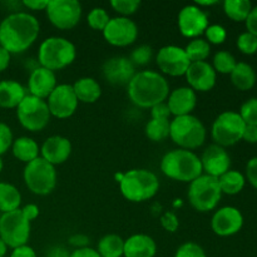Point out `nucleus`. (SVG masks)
Returning a JSON list of instances; mask_svg holds the SVG:
<instances>
[{"label":"nucleus","instance_id":"obj_1","mask_svg":"<svg viewBox=\"0 0 257 257\" xmlns=\"http://www.w3.org/2000/svg\"><path fill=\"white\" fill-rule=\"evenodd\" d=\"M40 24L34 15L15 12L0 23V45L10 54H19L29 49L39 37Z\"/></svg>","mask_w":257,"mask_h":257},{"label":"nucleus","instance_id":"obj_2","mask_svg":"<svg viewBox=\"0 0 257 257\" xmlns=\"http://www.w3.org/2000/svg\"><path fill=\"white\" fill-rule=\"evenodd\" d=\"M131 102L140 108H153L165 103L170 95L168 80L155 70H142L136 73L127 85Z\"/></svg>","mask_w":257,"mask_h":257},{"label":"nucleus","instance_id":"obj_3","mask_svg":"<svg viewBox=\"0 0 257 257\" xmlns=\"http://www.w3.org/2000/svg\"><path fill=\"white\" fill-rule=\"evenodd\" d=\"M161 171L166 177L178 182L191 183L203 175L201 160L195 152L188 150H172L161 160Z\"/></svg>","mask_w":257,"mask_h":257},{"label":"nucleus","instance_id":"obj_4","mask_svg":"<svg viewBox=\"0 0 257 257\" xmlns=\"http://www.w3.org/2000/svg\"><path fill=\"white\" fill-rule=\"evenodd\" d=\"M120 193L131 202H145L157 195L160 181L153 172L143 168L131 170L119 180Z\"/></svg>","mask_w":257,"mask_h":257},{"label":"nucleus","instance_id":"obj_5","mask_svg":"<svg viewBox=\"0 0 257 257\" xmlns=\"http://www.w3.org/2000/svg\"><path fill=\"white\" fill-rule=\"evenodd\" d=\"M77 57L75 45L70 40L62 37H49L44 39L38 50V60L40 67L52 72L64 69L72 64Z\"/></svg>","mask_w":257,"mask_h":257},{"label":"nucleus","instance_id":"obj_6","mask_svg":"<svg viewBox=\"0 0 257 257\" xmlns=\"http://www.w3.org/2000/svg\"><path fill=\"white\" fill-rule=\"evenodd\" d=\"M206 127L200 118L192 114L175 117L171 120L170 138L182 150L192 151L205 143Z\"/></svg>","mask_w":257,"mask_h":257},{"label":"nucleus","instance_id":"obj_7","mask_svg":"<svg viewBox=\"0 0 257 257\" xmlns=\"http://www.w3.org/2000/svg\"><path fill=\"white\" fill-rule=\"evenodd\" d=\"M187 197L190 205L198 212H208L217 207L222 192L218 178L208 175H201L188 186Z\"/></svg>","mask_w":257,"mask_h":257},{"label":"nucleus","instance_id":"obj_8","mask_svg":"<svg viewBox=\"0 0 257 257\" xmlns=\"http://www.w3.org/2000/svg\"><path fill=\"white\" fill-rule=\"evenodd\" d=\"M23 177L28 190L38 196L49 195L57 186L55 167L43 160L40 156L37 160L25 165Z\"/></svg>","mask_w":257,"mask_h":257},{"label":"nucleus","instance_id":"obj_9","mask_svg":"<svg viewBox=\"0 0 257 257\" xmlns=\"http://www.w3.org/2000/svg\"><path fill=\"white\" fill-rule=\"evenodd\" d=\"M245 127V122L240 117L238 112L226 110L218 114L213 122L211 128L212 140L215 141V145L223 148L230 147L242 140Z\"/></svg>","mask_w":257,"mask_h":257},{"label":"nucleus","instance_id":"obj_10","mask_svg":"<svg viewBox=\"0 0 257 257\" xmlns=\"http://www.w3.org/2000/svg\"><path fill=\"white\" fill-rule=\"evenodd\" d=\"M17 117L20 124L29 132H40L50 120L47 100L27 94L17 107Z\"/></svg>","mask_w":257,"mask_h":257},{"label":"nucleus","instance_id":"obj_11","mask_svg":"<svg viewBox=\"0 0 257 257\" xmlns=\"http://www.w3.org/2000/svg\"><path fill=\"white\" fill-rule=\"evenodd\" d=\"M30 237V222L22 210L3 213L0 217V238L10 248H17L28 243Z\"/></svg>","mask_w":257,"mask_h":257},{"label":"nucleus","instance_id":"obj_12","mask_svg":"<svg viewBox=\"0 0 257 257\" xmlns=\"http://www.w3.org/2000/svg\"><path fill=\"white\" fill-rule=\"evenodd\" d=\"M45 13L57 29L69 30L79 23L82 5L77 0H49Z\"/></svg>","mask_w":257,"mask_h":257},{"label":"nucleus","instance_id":"obj_13","mask_svg":"<svg viewBox=\"0 0 257 257\" xmlns=\"http://www.w3.org/2000/svg\"><path fill=\"white\" fill-rule=\"evenodd\" d=\"M102 33L108 44L123 48L133 44L137 40L138 27L130 18L115 17L108 22Z\"/></svg>","mask_w":257,"mask_h":257},{"label":"nucleus","instance_id":"obj_14","mask_svg":"<svg viewBox=\"0 0 257 257\" xmlns=\"http://www.w3.org/2000/svg\"><path fill=\"white\" fill-rule=\"evenodd\" d=\"M156 63L161 72L171 77L185 75L191 64L185 48L177 45H166L161 48L156 55Z\"/></svg>","mask_w":257,"mask_h":257},{"label":"nucleus","instance_id":"obj_15","mask_svg":"<svg viewBox=\"0 0 257 257\" xmlns=\"http://www.w3.org/2000/svg\"><path fill=\"white\" fill-rule=\"evenodd\" d=\"M78 103L79 102L70 84H58L47 98L50 115L59 119H67L72 117L77 110Z\"/></svg>","mask_w":257,"mask_h":257},{"label":"nucleus","instance_id":"obj_16","mask_svg":"<svg viewBox=\"0 0 257 257\" xmlns=\"http://www.w3.org/2000/svg\"><path fill=\"white\" fill-rule=\"evenodd\" d=\"M177 24L183 37L196 39L205 34L208 27V15L196 4L186 5L178 13Z\"/></svg>","mask_w":257,"mask_h":257},{"label":"nucleus","instance_id":"obj_17","mask_svg":"<svg viewBox=\"0 0 257 257\" xmlns=\"http://www.w3.org/2000/svg\"><path fill=\"white\" fill-rule=\"evenodd\" d=\"M243 226V216L238 208L225 206L216 211L211 220V227L221 237L236 235Z\"/></svg>","mask_w":257,"mask_h":257},{"label":"nucleus","instance_id":"obj_18","mask_svg":"<svg viewBox=\"0 0 257 257\" xmlns=\"http://www.w3.org/2000/svg\"><path fill=\"white\" fill-rule=\"evenodd\" d=\"M102 73L104 79L110 84L128 85L137 72L130 58L118 55L105 60L102 67Z\"/></svg>","mask_w":257,"mask_h":257},{"label":"nucleus","instance_id":"obj_19","mask_svg":"<svg viewBox=\"0 0 257 257\" xmlns=\"http://www.w3.org/2000/svg\"><path fill=\"white\" fill-rule=\"evenodd\" d=\"M188 87L195 92H208L216 85L217 73L208 62L191 63L185 74Z\"/></svg>","mask_w":257,"mask_h":257},{"label":"nucleus","instance_id":"obj_20","mask_svg":"<svg viewBox=\"0 0 257 257\" xmlns=\"http://www.w3.org/2000/svg\"><path fill=\"white\" fill-rule=\"evenodd\" d=\"M202 171L205 175L212 177H221L231 167V158L227 151L218 145H211L203 151L202 157H200Z\"/></svg>","mask_w":257,"mask_h":257},{"label":"nucleus","instance_id":"obj_21","mask_svg":"<svg viewBox=\"0 0 257 257\" xmlns=\"http://www.w3.org/2000/svg\"><path fill=\"white\" fill-rule=\"evenodd\" d=\"M72 155V143L63 136H52L47 138L40 147V157L55 166L62 165Z\"/></svg>","mask_w":257,"mask_h":257},{"label":"nucleus","instance_id":"obj_22","mask_svg":"<svg viewBox=\"0 0 257 257\" xmlns=\"http://www.w3.org/2000/svg\"><path fill=\"white\" fill-rule=\"evenodd\" d=\"M57 77L52 70L43 67H37L32 70L28 79V89L29 94L40 99H47L50 93L57 87Z\"/></svg>","mask_w":257,"mask_h":257},{"label":"nucleus","instance_id":"obj_23","mask_svg":"<svg viewBox=\"0 0 257 257\" xmlns=\"http://www.w3.org/2000/svg\"><path fill=\"white\" fill-rule=\"evenodd\" d=\"M167 107L175 117L192 114L197 105V94L190 87H180L170 93L167 98Z\"/></svg>","mask_w":257,"mask_h":257},{"label":"nucleus","instance_id":"obj_24","mask_svg":"<svg viewBox=\"0 0 257 257\" xmlns=\"http://www.w3.org/2000/svg\"><path fill=\"white\" fill-rule=\"evenodd\" d=\"M156 253L157 243L151 236L137 233L124 240V257H155Z\"/></svg>","mask_w":257,"mask_h":257},{"label":"nucleus","instance_id":"obj_25","mask_svg":"<svg viewBox=\"0 0 257 257\" xmlns=\"http://www.w3.org/2000/svg\"><path fill=\"white\" fill-rule=\"evenodd\" d=\"M27 89L17 80H2L0 82V107L5 109L17 108L27 97Z\"/></svg>","mask_w":257,"mask_h":257},{"label":"nucleus","instance_id":"obj_26","mask_svg":"<svg viewBox=\"0 0 257 257\" xmlns=\"http://www.w3.org/2000/svg\"><path fill=\"white\" fill-rule=\"evenodd\" d=\"M74 94L78 102L82 103H95L102 95L100 84L92 77L79 78L72 84Z\"/></svg>","mask_w":257,"mask_h":257},{"label":"nucleus","instance_id":"obj_27","mask_svg":"<svg viewBox=\"0 0 257 257\" xmlns=\"http://www.w3.org/2000/svg\"><path fill=\"white\" fill-rule=\"evenodd\" d=\"M12 150L14 157L24 162L25 165L37 160L40 155L39 145L30 137H19L14 140Z\"/></svg>","mask_w":257,"mask_h":257},{"label":"nucleus","instance_id":"obj_28","mask_svg":"<svg viewBox=\"0 0 257 257\" xmlns=\"http://www.w3.org/2000/svg\"><path fill=\"white\" fill-rule=\"evenodd\" d=\"M231 82L238 90H250L256 84V72L248 63L238 62L230 74Z\"/></svg>","mask_w":257,"mask_h":257},{"label":"nucleus","instance_id":"obj_29","mask_svg":"<svg viewBox=\"0 0 257 257\" xmlns=\"http://www.w3.org/2000/svg\"><path fill=\"white\" fill-rule=\"evenodd\" d=\"M22 205V195L14 185L0 182V213H8L19 210Z\"/></svg>","mask_w":257,"mask_h":257},{"label":"nucleus","instance_id":"obj_30","mask_svg":"<svg viewBox=\"0 0 257 257\" xmlns=\"http://www.w3.org/2000/svg\"><path fill=\"white\" fill-rule=\"evenodd\" d=\"M218 185H220L221 192L233 196L243 190L246 185V178L240 171L228 170L221 177H218Z\"/></svg>","mask_w":257,"mask_h":257},{"label":"nucleus","instance_id":"obj_31","mask_svg":"<svg viewBox=\"0 0 257 257\" xmlns=\"http://www.w3.org/2000/svg\"><path fill=\"white\" fill-rule=\"evenodd\" d=\"M97 251L100 257H122L124 251V240L115 233L105 235L98 241Z\"/></svg>","mask_w":257,"mask_h":257},{"label":"nucleus","instance_id":"obj_32","mask_svg":"<svg viewBox=\"0 0 257 257\" xmlns=\"http://www.w3.org/2000/svg\"><path fill=\"white\" fill-rule=\"evenodd\" d=\"M171 119L166 117H151L146 124V136L153 142H162L170 137Z\"/></svg>","mask_w":257,"mask_h":257},{"label":"nucleus","instance_id":"obj_33","mask_svg":"<svg viewBox=\"0 0 257 257\" xmlns=\"http://www.w3.org/2000/svg\"><path fill=\"white\" fill-rule=\"evenodd\" d=\"M252 9V4L248 0H225L223 12L233 22H245Z\"/></svg>","mask_w":257,"mask_h":257},{"label":"nucleus","instance_id":"obj_34","mask_svg":"<svg viewBox=\"0 0 257 257\" xmlns=\"http://www.w3.org/2000/svg\"><path fill=\"white\" fill-rule=\"evenodd\" d=\"M185 52L191 63L205 62L211 53V45L208 44L206 39L196 38L186 45Z\"/></svg>","mask_w":257,"mask_h":257},{"label":"nucleus","instance_id":"obj_35","mask_svg":"<svg viewBox=\"0 0 257 257\" xmlns=\"http://www.w3.org/2000/svg\"><path fill=\"white\" fill-rule=\"evenodd\" d=\"M236 58L231 54L227 50H220L213 57V69L216 73H221V74H231L233 69H235Z\"/></svg>","mask_w":257,"mask_h":257},{"label":"nucleus","instance_id":"obj_36","mask_svg":"<svg viewBox=\"0 0 257 257\" xmlns=\"http://www.w3.org/2000/svg\"><path fill=\"white\" fill-rule=\"evenodd\" d=\"M109 20V14H108L107 10L103 9V8H93V9L88 13V25L94 30H100V32H103V29L107 27Z\"/></svg>","mask_w":257,"mask_h":257},{"label":"nucleus","instance_id":"obj_37","mask_svg":"<svg viewBox=\"0 0 257 257\" xmlns=\"http://www.w3.org/2000/svg\"><path fill=\"white\" fill-rule=\"evenodd\" d=\"M246 125H257V98H250L246 100L238 112Z\"/></svg>","mask_w":257,"mask_h":257},{"label":"nucleus","instance_id":"obj_38","mask_svg":"<svg viewBox=\"0 0 257 257\" xmlns=\"http://www.w3.org/2000/svg\"><path fill=\"white\" fill-rule=\"evenodd\" d=\"M236 44H237L238 50L241 53H243V54L252 55L257 53V37L251 34V33H241L238 35Z\"/></svg>","mask_w":257,"mask_h":257},{"label":"nucleus","instance_id":"obj_39","mask_svg":"<svg viewBox=\"0 0 257 257\" xmlns=\"http://www.w3.org/2000/svg\"><path fill=\"white\" fill-rule=\"evenodd\" d=\"M110 7L115 13L128 18L137 12L138 8L141 7V2L140 0H112Z\"/></svg>","mask_w":257,"mask_h":257},{"label":"nucleus","instance_id":"obj_40","mask_svg":"<svg viewBox=\"0 0 257 257\" xmlns=\"http://www.w3.org/2000/svg\"><path fill=\"white\" fill-rule=\"evenodd\" d=\"M153 57V50L150 45H138L137 48H135L131 54V62L136 65H146L151 62Z\"/></svg>","mask_w":257,"mask_h":257},{"label":"nucleus","instance_id":"obj_41","mask_svg":"<svg viewBox=\"0 0 257 257\" xmlns=\"http://www.w3.org/2000/svg\"><path fill=\"white\" fill-rule=\"evenodd\" d=\"M205 35L208 44L218 45L225 43L226 38H227V32H226V29L222 25L212 24L208 25L207 29L205 30Z\"/></svg>","mask_w":257,"mask_h":257},{"label":"nucleus","instance_id":"obj_42","mask_svg":"<svg viewBox=\"0 0 257 257\" xmlns=\"http://www.w3.org/2000/svg\"><path fill=\"white\" fill-rule=\"evenodd\" d=\"M175 257H207V255H206L202 246H200L196 242L188 241V242L182 243L177 248Z\"/></svg>","mask_w":257,"mask_h":257},{"label":"nucleus","instance_id":"obj_43","mask_svg":"<svg viewBox=\"0 0 257 257\" xmlns=\"http://www.w3.org/2000/svg\"><path fill=\"white\" fill-rule=\"evenodd\" d=\"M13 142H14V138H13V132L10 127L5 123L0 122V156L7 153V151L13 146Z\"/></svg>","mask_w":257,"mask_h":257},{"label":"nucleus","instance_id":"obj_44","mask_svg":"<svg viewBox=\"0 0 257 257\" xmlns=\"http://www.w3.org/2000/svg\"><path fill=\"white\" fill-rule=\"evenodd\" d=\"M161 225L168 232H176L178 226H180V221H178V217L173 212H166L161 217Z\"/></svg>","mask_w":257,"mask_h":257},{"label":"nucleus","instance_id":"obj_45","mask_svg":"<svg viewBox=\"0 0 257 257\" xmlns=\"http://www.w3.org/2000/svg\"><path fill=\"white\" fill-rule=\"evenodd\" d=\"M246 180L257 190V157H252L246 165Z\"/></svg>","mask_w":257,"mask_h":257},{"label":"nucleus","instance_id":"obj_46","mask_svg":"<svg viewBox=\"0 0 257 257\" xmlns=\"http://www.w3.org/2000/svg\"><path fill=\"white\" fill-rule=\"evenodd\" d=\"M68 242H69V245L73 246L75 250H78V248H84L88 247V245H89V237L83 235V233H74V235L70 236Z\"/></svg>","mask_w":257,"mask_h":257},{"label":"nucleus","instance_id":"obj_47","mask_svg":"<svg viewBox=\"0 0 257 257\" xmlns=\"http://www.w3.org/2000/svg\"><path fill=\"white\" fill-rule=\"evenodd\" d=\"M245 24H246V29H247V32L257 37V5L256 7H252L247 19L245 20Z\"/></svg>","mask_w":257,"mask_h":257},{"label":"nucleus","instance_id":"obj_48","mask_svg":"<svg viewBox=\"0 0 257 257\" xmlns=\"http://www.w3.org/2000/svg\"><path fill=\"white\" fill-rule=\"evenodd\" d=\"M10 257H38L34 248L30 247L29 245L20 246V247L13 248V252Z\"/></svg>","mask_w":257,"mask_h":257},{"label":"nucleus","instance_id":"obj_49","mask_svg":"<svg viewBox=\"0 0 257 257\" xmlns=\"http://www.w3.org/2000/svg\"><path fill=\"white\" fill-rule=\"evenodd\" d=\"M23 212V215L25 216V218H27L29 222H32V221H34L35 218L39 216V207H38L37 205H34V203H29V205H25L24 207L20 208Z\"/></svg>","mask_w":257,"mask_h":257},{"label":"nucleus","instance_id":"obj_50","mask_svg":"<svg viewBox=\"0 0 257 257\" xmlns=\"http://www.w3.org/2000/svg\"><path fill=\"white\" fill-rule=\"evenodd\" d=\"M23 7L30 10H45L47 9L49 0H23Z\"/></svg>","mask_w":257,"mask_h":257},{"label":"nucleus","instance_id":"obj_51","mask_svg":"<svg viewBox=\"0 0 257 257\" xmlns=\"http://www.w3.org/2000/svg\"><path fill=\"white\" fill-rule=\"evenodd\" d=\"M171 112L168 109L167 104L166 103H161V104L155 105L153 108H151V117H166L170 118Z\"/></svg>","mask_w":257,"mask_h":257},{"label":"nucleus","instance_id":"obj_52","mask_svg":"<svg viewBox=\"0 0 257 257\" xmlns=\"http://www.w3.org/2000/svg\"><path fill=\"white\" fill-rule=\"evenodd\" d=\"M242 140L247 143H257V125H246Z\"/></svg>","mask_w":257,"mask_h":257},{"label":"nucleus","instance_id":"obj_53","mask_svg":"<svg viewBox=\"0 0 257 257\" xmlns=\"http://www.w3.org/2000/svg\"><path fill=\"white\" fill-rule=\"evenodd\" d=\"M69 257H100V255L98 253L97 250H94V248L88 246V247L74 250L70 253Z\"/></svg>","mask_w":257,"mask_h":257},{"label":"nucleus","instance_id":"obj_54","mask_svg":"<svg viewBox=\"0 0 257 257\" xmlns=\"http://www.w3.org/2000/svg\"><path fill=\"white\" fill-rule=\"evenodd\" d=\"M10 59H12V54L0 45V73L8 69L10 64Z\"/></svg>","mask_w":257,"mask_h":257},{"label":"nucleus","instance_id":"obj_55","mask_svg":"<svg viewBox=\"0 0 257 257\" xmlns=\"http://www.w3.org/2000/svg\"><path fill=\"white\" fill-rule=\"evenodd\" d=\"M70 253L68 250L63 246H54V247L49 248L47 252V257H69Z\"/></svg>","mask_w":257,"mask_h":257},{"label":"nucleus","instance_id":"obj_56","mask_svg":"<svg viewBox=\"0 0 257 257\" xmlns=\"http://www.w3.org/2000/svg\"><path fill=\"white\" fill-rule=\"evenodd\" d=\"M217 0H208V2H203V0H197L196 2V5L197 7H211V5H216L217 4Z\"/></svg>","mask_w":257,"mask_h":257},{"label":"nucleus","instance_id":"obj_57","mask_svg":"<svg viewBox=\"0 0 257 257\" xmlns=\"http://www.w3.org/2000/svg\"><path fill=\"white\" fill-rule=\"evenodd\" d=\"M7 251H8V246L5 245L4 241L0 238V257H4L7 255Z\"/></svg>","mask_w":257,"mask_h":257},{"label":"nucleus","instance_id":"obj_58","mask_svg":"<svg viewBox=\"0 0 257 257\" xmlns=\"http://www.w3.org/2000/svg\"><path fill=\"white\" fill-rule=\"evenodd\" d=\"M3 167H4V162H3V158H2V156H0V173H2Z\"/></svg>","mask_w":257,"mask_h":257},{"label":"nucleus","instance_id":"obj_59","mask_svg":"<svg viewBox=\"0 0 257 257\" xmlns=\"http://www.w3.org/2000/svg\"><path fill=\"white\" fill-rule=\"evenodd\" d=\"M0 217H2V213H0Z\"/></svg>","mask_w":257,"mask_h":257}]
</instances>
